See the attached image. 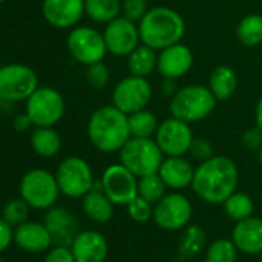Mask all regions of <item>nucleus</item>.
I'll return each instance as SVG.
<instances>
[{
	"label": "nucleus",
	"mask_w": 262,
	"mask_h": 262,
	"mask_svg": "<svg viewBox=\"0 0 262 262\" xmlns=\"http://www.w3.org/2000/svg\"><path fill=\"white\" fill-rule=\"evenodd\" d=\"M239 171L233 159L211 156L194 168L191 188L198 198L208 204H224L237 187Z\"/></svg>",
	"instance_id": "nucleus-1"
},
{
	"label": "nucleus",
	"mask_w": 262,
	"mask_h": 262,
	"mask_svg": "<svg viewBox=\"0 0 262 262\" xmlns=\"http://www.w3.org/2000/svg\"><path fill=\"white\" fill-rule=\"evenodd\" d=\"M86 131L90 142L102 153L120 151V148L131 138L128 114L114 105L97 108L88 120Z\"/></svg>",
	"instance_id": "nucleus-2"
},
{
	"label": "nucleus",
	"mask_w": 262,
	"mask_h": 262,
	"mask_svg": "<svg viewBox=\"0 0 262 262\" xmlns=\"http://www.w3.org/2000/svg\"><path fill=\"white\" fill-rule=\"evenodd\" d=\"M138 27L141 42L156 51L182 42L187 31L184 17L168 7L148 10Z\"/></svg>",
	"instance_id": "nucleus-3"
},
{
	"label": "nucleus",
	"mask_w": 262,
	"mask_h": 262,
	"mask_svg": "<svg viewBox=\"0 0 262 262\" xmlns=\"http://www.w3.org/2000/svg\"><path fill=\"white\" fill-rule=\"evenodd\" d=\"M217 99L204 85H185L171 96L170 113L184 122L193 123L207 119L216 108Z\"/></svg>",
	"instance_id": "nucleus-4"
},
{
	"label": "nucleus",
	"mask_w": 262,
	"mask_h": 262,
	"mask_svg": "<svg viewBox=\"0 0 262 262\" xmlns=\"http://www.w3.org/2000/svg\"><path fill=\"white\" fill-rule=\"evenodd\" d=\"M120 164L138 178L155 174L159 171L164 153L151 138H129L119 151Z\"/></svg>",
	"instance_id": "nucleus-5"
},
{
	"label": "nucleus",
	"mask_w": 262,
	"mask_h": 262,
	"mask_svg": "<svg viewBox=\"0 0 262 262\" xmlns=\"http://www.w3.org/2000/svg\"><path fill=\"white\" fill-rule=\"evenodd\" d=\"M19 190L22 199H25L28 205L36 210L51 208L60 194L56 174H51L42 168H34L25 173Z\"/></svg>",
	"instance_id": "nucleus-6"
},
{
	"label": "nucleus",
	"mask_w": 262,
	"mask_h": 262,
	"mask_svg": "<svg viewBox=\"0 0 262 262\" xmlns=\"http://www.w3.org/2000/svg\"><path fill=\"white\" fill-rule=\"evenodd\" d=\"M25 113L36 126H53L65 113L63 96L51 86H39L28 99Z\"/></svg>",
	"instance_id": "nucleus-7"
},
{
	"label": "nucleus",
	"mask_w": 262,
	"mask_h": 262,
	"mask_svg": "<svg viewBox=\"0 0 262 262\" xmlns=\"http://www.w3.org/2000/svg\"><path fill=\"white\" fill-rule=\"evenodd\" d=\"M39 88L37 74L22 63H11L0 68V99L8 102L27 100Z\"/></svg>",
	"instance_id": "nucleus-8"
},
{
	"label": "nucleus",
	"mask_w": 262,
	"mask_h": 262,
	"mask_svg": "<svg viewBox=\"0 0 262 262\" xmlns=\"http://www.w3.org/2000/svg\"><path fill=\"white\" fill-rule=\"evenodd\" d=\"M56 179L60 193L73 199L83 198L90 190H93L91 167L85 159L79 156H70L63 159L57 167Z\"/></svg>",
	"instance_id": "nucleus-9"
},
{
	"label": "nucleus",
	"mask_w": 262,
	"mask_h": 262,
	"mask_svg": "<svg viewBox=\"0 0 262 262\" xmlns=\"http://www.w3.org/2000/svg\"><path fill=\"white\" fill-rule=\"evenodd\" d=\"M153 97V88L147 77L129 74L122 79L113 90V105L125 114L147 108Z\"/></svg>",
	"instance_id": "nucleus-10"
},
{
	"label": "nucleus",
	"mask_w": 262,
	"mask_h": 262,
	"mask_svg": "<svg viewBox=\"0 0 262 262\" xmlns=\"http://www.w3.org/2000/svg\"><path fill=\"white\" fill-rule=\"evenodd\" d=\"M67 47L73 59L86 67L103 60L108 53L103 34L90 27L73 28L68 34Z\"/></svg>",
	"instance_id": "nucleus-11"
},
{
	"label": "nucleus",
	"mask_w": 262,
	"mask_h": 262,
	"mask_svg": "<svg viewBox=\"0 0 262 262\" xmlns=\"http://www.w3.org/2000/svg\"><path fill=\"white\" fill-rule=\"evenodd\" d=\"M193 139L194 136L193 129L190 128V123L173 116L159 123L155 135L156 144L167 158L187 155Z\"/></svg>",
	"instance_id": "nucleus-12"
},
{
	"label": "nucleus",
	"mask_w": 262,
	"mask_h": 262,
	"mask_svg": "<svg viewBox=\"0 0 262 262\" xmlns=\"http://www.w3.org/2000/svg\"><path fill=\"white\" fill-rule=\"evenodd\" d=\"M193 216L191 202L181 193L165 194L153 208V219L156 225L165 231L185 228Z\"/></svg>",
	"instance_id": "nucleus-13"
},
{
	"label": "nucleus",
	"mask_w": 262,
	"mask_h": 262,
	"mask_svg": "<svg viewBox=\"0 0 262 262\" xmlns=\"http://www.w3.org/2000/svg\"><path fill=\"white\" fill-rule=\"evenodd\" d=\"M100 185L114 205H126L138 196V176L122 164L110 165L102 174Z\"/></svg>",
	"instance_id": "nucleus-14"
},
{
	"label": "nucleus",
	"mask_w": 262,
	"mask_h": 262,
	"mask_svg": "<svg viewBox=\"0 0 262 262\" xmlns=\"http://www.w3.org/2000/svg\"><path fill=\"white\" fill-rule=\"evenodd\" d=\"M103 39L108 53L117 57H128L141 42L139 27L136 22H131L123 16L106 24L103 31Z\"/></svg>",
	"instance_id": "nucleus-15"
},
{
	"label": "nucleus",
	"mask_w": 262,
	"mask_h": 262,
	"mask_svg": "<svg viewBox=\"0 0 262 262\" xmlns=\"http://www.w3.org/2000/svg\"><path fill=\"white\" fill-rule=\"evenodd\" d=\"M42 13L51 27L73 28L85 14V0H43Z\"/></svg>",
	"instance_id": "nucleus-16"
},
{
	"label": "nucleus",
	"mask_w": 262,
	"mask_h": 262,
	"mask_svg": "<svg viewBox=\"0 0 262 262\" xmlns=\"http://www.w3.org/2000/svg\"><path fill=\"white\" fill-rule=\"evenodd\" d=\"M194 56L191 50L184 43H174L171 47L164 48L158 57V71L165 79H181L184 77L193 67Z\"/></svg>",
	"instance_id": "nucleus-17"
},
{
	"label": "nucleus",
	"mask_w": 262,
	"mask_h": 262,
	"mask_svg": "<svg viewBox=\"0 0 262 262\" xmlns=\"http://www.w3.org/2000/svg\"><path fill=\"white\" fill-rule=\"evenodd\" d=\"M43 224L51 234L53 244H56V245L71 247L73 241L79 234L77 222H76L74 216L62 207L48 208Z\"/></svg>",
	"instance_id": "nucleus-18"
},
{
	"label": "nucleus",
	"mask_w": 262,
	"mask_h": 262,
	"mask_svg": "<svg viewBox=\"0 0 262 262\" xmlns=\"http://www.w3.org/2000/svg\"><path fill=\"white\" fill-rule=\"evenodd\" d=\"M76 262H103L108 254V242L99 231H80L71 244Z\"/></svg>",
	"instance_id": "nucleus-19"
},
{
	"label": "nucleus",
	"mask_w": 262,
	"mask_h": 262,
	"mask_svg": "<svg viewBox=\"0 0 262 262\" xmlns=\"http://www.w3.org/2000/svg\"><path fill=\"white\" fill-rule=\"evenodd\" d=\"M14 244L28 253H43L51 247L53 239L45 224L27 221L16 227Z\"/></svg>",
	"instance_id": "nucleus-20"
},
{
	"label": "nucleus",
	"mask_w": 262,
	"mask_h": 262,
	"mask_svg": "<svg viewBox=\"0 0 262 262\" xmlns=\"http://www.w3.org/2000/svg\"><path fill=\"white\" fill-rule=\"evenodd\" d=\"M231 241L239 251L247 254L262 253V221L259 217H247L236 222L231 234Z\"/></svg>",
	"instance_id": "nucleus-21"
},
{
	"label": "nucleus",
	"mask_w": 262,
	"mask_h": 262,
	"mask_svg": "<svg viewBox=\"0 0 262 262\" xmlns=\"http://www.w3.org/2000/svg\"><path fill=\"white\" fill-rule=\"evenodd\" d=\"M158 173L165 182L167 188L178 191L191 187L194 168L184 156H168L162 161Z\"/></svg>",
	"instance_id": "nucleus-22"
},
{
	"label": "nucleus",
	"mask_w": 262,
	"mask_h": 262,
	"mask_svg": "<svg viewBox=\"0 0 262 262\" xmlns=\"http://www.w3.org/2000/svg\"><path fill=\"white\" fill-rule=\"evenodd\" d=\"M113 202L103 190H90L82 198L83 213L96 224H106L113 217Z\"/></svg>",
	"instance_id": "nucleus-23"
},
{
	"label": "nucleus",
	"mask_w": 262,
	"mask_h": 262,
	"mask_svg": "<svg viewBox=\"0 0 262 262\" xmlns=\"http://www.w3.org/2000/svg\"><path fill=\"white\" fill-rule=\"evenodd\" d=\"M208 88L217 102L228 100L237 88V76L234 70L228 65L216 67L208 77Z\"/></svg>",
	"instance_id": "nucleus-24"
},
{
	"label": "nucleus",
	"mask_w": 262,
	"mask_h": 262,
	"mask_svg": "<svg viewBox=\"0 0 262 262\" xmlns=\"http://www.w3.org/2000/svg\"><path fill=\"white\" fill-rule=\"evenodd\" d=\"M158 57L159 54L156 50L147 47V45H139L133 53L128 56V71L133 76L139 77H148L155 70H158Z\"/></svg>",
	"instance_id": "nucleus-25"
},
{
	"label": "nucleus",
	"mask_w": 262,
	"mask_h": 262,
	"mask_svg": "<svg viewBox=\"0 0 262 262\" xmlns=\"http://www.w3.org/2000/svg\"><path fill=\"white\" fill-rule=\"evenodd\" d=\"M31 147L40 158H53L62 148V139L53 126H36L31 135Z\"/></svg>",
	"instance_id": "nucleus-26"
},
{
	"label": "nucleus",
	"mask_w": 262,
	"mask_h": 262,
	"mask_svg": "<svg viewBox=\"0 0 262 262\" xmlns=\"http://www.w3.org/2000/svg\"><path fill=\"white\" fill-rule=\"evenodd\" d=\"M85 14L97 24H110L122 16L120 0H85Z\"/></svg>",
	"instance_id": "nucleus-27"
},
{
	"label": "nucleus",
	"mask_w": 262,
	"mask_h": 262,
	"mask_svg": "<svg viewBox=\"0 0 262 262\" xmlns=\"http://www.w3.org/2000/svg\"><path fill=\"white\" fill-rule=\"evenodd\" d=\"M237 40L247 47L254 48L262 43V16L260 14H248L241 19L236 27Z\"/></svg>",
	"instance_id": "nucleus-28"
},
{
	"label": "nucleus",
	"mask_w": 262,
	"mask_h": 262,
	"mask_svg": "<svg viewBox=\"0 0 262 262\" xmlns=\"http://www.w3.org/2000/svg\"><path fill=\"white\" fill-rule=\"evenodd\" d=\"M128 126L131 138H151L156 135L159 122L158 117L148 110H139L128 114Z\"/></svg>",
	"instance_id": "nucleus-29"
},
{
	"label": "nucleus",
	"mask_w": 262,
	"mask_h": 262,
	"mask_svg": "<svg viewBox=\"0 0 262 262\" xmlns=\"http://www.w3.org/2000/svg\"><path fill=\"white\" fill-rule=\"evenodd\" d=\"M205 247V233L198 225H190L184 230L179 242V254L184 259L194 257Z\"/></svg>",
	"instance_id": "nucleus-30"
},
{
	"label": "nucleus",
	"mask_w": 262,
	"mask_h": 262,
	"mask_svg": "<svg viewBox=\"0 0 262 262\" xmlns=\"http://www.w3.org/2000/svg\"><path fill=\"white\" fill-rule=\"evenodd\" d=\"M224 210H225V213H227V216L230 219L239 222V221H244V219L253 216L254 204H253V199L248 194L234 191L224 202Z\"/></svg>",
	"instance_id": "nucleus-31"
},
{
	"label": "nucleus",
	"mask_w": 262,
	"mask_h": 262,
	"mask_svg": "<svg viewBox=\"0 0 262 262\" xmlns=\"http://www.w3.org/2000/svg\"><path fill=\"white\" fill-rule=\"evenodd\" d=\"M165 190H167V185L159 176V173L142 176L138 181V194L153 205L158 204L165 196Z\"/></svg>",
	"instance_id": "nucleus-32"
},
{
	"label": "nucleus",
	"mask_w": 262,
	"mask_h": 262,
	"mask_svg": "<svg viewBox=\"0 0 262 262\" xmlns=\"http://www.w3.org/2000/svg\"><path fill=\"white\" fill-rule=\"evenodd\" d=\"M237 247L230 239H217L211 242L205 251L204 262H236Z\"/></svg>",
	"instance_id": "nucleus-33"
},
{
	"label": "nucleus",
	"mask_w": 262,
	"mask_h": 262,
	"mask_svg": "<svg viewBox=\"0 0 262 262\" xmlns=\"http://www.w3.org/2000/svg\"><path fill=\"white\" fill-rule=\"evenodd\" d=\"M30 205L25 199H13L5 204L2 210V216L7 222H10L13 227H17L24 222H27L30 214Z\"/></svg>",
	"instance_id": "nucleus-34"
},
{
	"label": "nucleus",
	"mask_w": 262,
	"mask_h": 262,
	"mask_svg": "<svg viewBox=\"0 0 262 262\" xmlns=\"http://www.w3.org/2000/svg\"><path fill=\"white\" fill-rule=\"evenodd\" d=\"M153 208H155L153 204H150L148 201H145L139 194L131 202L126 204V210H128L129 217L135 222H139V224L148 222L150 217H153Z\"/></svg>",
	"instance_id": "nucleus-35"
},
{
	"label": "nucleus",
	"mask_w": 262,
	"mask_h": 262,
	"mask_svg": "<svg viewBox=\"0 0 262 262\" xmlns=\"http://www.w3.org/2000/svg\"><path fill=\"white\" fill-rule=\"evenodd\" d=\"M86 80L93 88L103 90L110 83V70H108V67L102 60L88 65V68H86Z\"/></svg>",
	"instance_id": "nucleus-36"
},
{
	"label": "nucleus",
	"mask_w": 262,
	"mask_h": 262,
	"mask_svg": "<svg viewBox=\"0 0 262 262\" xmlns=\"http://www.w3.org/2000/svg\"><path fill=\"white\" fill-rule=\"evenodd\" d=\"M148 11V0H122V16L131 22H141Z\"/></svg>",
	"instance_id": "nucleus-37"
},
{
	"label": "nucleus",
	"mask_w": 262,
	"mask_h": 262,
	"mask_svg": "<svg viewBox=\"0 0 262 262\" xmlns=\"http://www.w3.org/2000/svg\"><path fill=\"white\" fill-rule=\"evenodd\" d=\"M188 153L191 155L193 159L199 161V162H204L207 159H210L213 156V145L210 141L204 139V138H194L191 145H190V150Z\"/></svg>",
	"instance_id": "nucleus-38"
},
{
	"label": "nucleus",
	"mask_w": 262,
	"mask_h": 262,
	"mask_svg": "<svg viewBox=\"0 0 262 262\" xmlns=\"http://www.w3.org/2000/svg\"><path fill=\"white\" fill-rule=\"evenodd\" d=\"M43 262H76V257L70 247L56 245L53 250L47 253Z\"/></svg>",
	"instance_id": "nucleus-39"
},
{
	"label": "nucleus",
	"mask_w": 262,
	"mask_h": 262,
	"mask_svg": "<svg viewBox=\"0 0 262 262\" xmlns=\"http://www.w3.org/2000/svg\"><path fill=\"white\" fill-rule=\"evenodd\" d=\"M242 145L250 151H257L262 147V131L257 126L248 128L242 136Z\"/></svg>",
	"instance_id": "nucleus-40"
},
{
	"label": "nucleus",
	"mask_w": 262,
	"mask_h": 262,
	"mask_svg": "<svg viewBox=\"0 0 262 262\" xmlns=\"http://www.w3.org/2000/svg\"><path fill=\"white\" fill-rule=\"evenodd\" d=\"M11 242H14V230L10 222L4 219V216H0V253L5 251Z\"/></svg>",
	"instance_id": "nucleus-41"
},
{
	"label": "nucleus",
	"mask_w": 262,
	"mask_h": 262,
	"mask_svg": "<svg viewBox=\"0 0 262 262\" xmlns=\"http://www.w3.org/2000/svg\"><path fill=\"white\" fill-rule=\"evenodd\" d=\"M33 125V122H31V119H30V116L25 113V114H19V116H16V119H14V128H16V131H27L30 126Z\"/></svg>",
	"instance_id": "nucleus-42"
},
{
	"label": "nucleus",
	"mask_w": 262,
	"mask_h": 262,
	"mask_svg": "<svg viewBox=\"0 0 262 262\" xmlns=\"http://www.w3.org/2000/svg\"><path fill=\"white\" fill-rule=\"evenodd\" d=\"M254 123L262 131V97L257 100L256 108H254Z\"/></svg>",
	"instance_id": "nucleus-43"
},
{
	"label": "nucleus",
	"mask_w": 262,
	"mask_h": 262,
	"mask_svg": "<svg viewBox=\"0 0 262 262\" xmlns=\"http://www.w3.org/2000/svg\"><path fill=\"white\" fill-rule=\"evenodd\" d=\"M257 159H259V164L262 165V147L257 150Z\"/></svg>",
	"instance_id": "nucleus-44"
},
{
	"label": "nucleus",
	"mask_w": 262,
	"mask_h": 262,
	"mask_svg": "<svg viewBox=\"0 0 262 262\" xmlns=\"http://www.w3.org/2000/svg\"><path fill=\"white\" fill-rule=\"evenodd\" d=\"M4 2H5V0H0V5H2V4H4Z\"/></svg>",
	"instance_id": "nucleus-45"
},
{
	"label": "nucleus",
	"mask_w": 262,
	"mask_h": 262,
	"mask_svg": "<svg viewBox=\"0 0 262 262\" xmlns=\"http://www.w3.org/2000/svg\"><path fill=\"white\" fill-rule=\"evenodd\" d=\"M0 262H5V260H4V259H2V257H0Z\"/></svg>",
	"instance_id": "nucleus-46"
},
{
	"label": "nucleus",
	"mask_w": 262,
	"mask_h": 262,
	"mask_svg": "<svg viewBox=\"0 0 262 262\" xmlns=\"http://www.w3.org/2000/svg\"><path fill=\"white\" fill-rule=\"evenodd\" d=\"M260 262H262V253H260Z\"/></svg>",
	"instance_id": "nucleus-47"
}]
</instances>
